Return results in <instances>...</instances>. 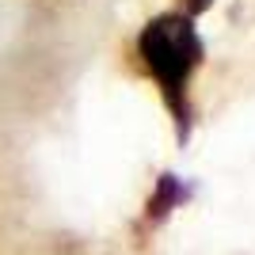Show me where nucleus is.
<instances>
[{"label":"nucleus","mask_w":255,"mask_h":255,"mask_svg":"<svg viewBox=\"0 0 255 255\" xmlns=\"http://www.w3.org/2000/svg\"><path fill=\"white\" fill-rule=\"evenodd\" d=\"M137 50L145 57V65L152 69V76L164 88V99L175 111L183 126H187V80L202 61V38L194 31V23L187 15H156V19L141 31Z\"/></svg>","instance_id":"1"},{"label":"nucleus","mask_w":255,"mask_h":255,"mask_svg":"<svg viewBox=\"0 0 255 255\" xmlns=\"http://www.w3.org/2000/svg\"><path fill=\"white\" fill-rule=\"evenodd\" d=\"M210 8V0H191V11H206Z\"/></svg>","instance_id":"3"},{"label":"nucleus","mask_w":255,"mask_h":255,"mask_svg":"<svg viewBox=\"0 0 255 255\" xmlns=\"http://www.w3.org/2000/svg\"><path fill=\"white\" fill-rule=\"evenodd\" d=\"M179 198H183V187L175 183V175H160V191H156V198L149 202V217H164Z\"/></svg>","instance_id":"2"}]
</instances>
